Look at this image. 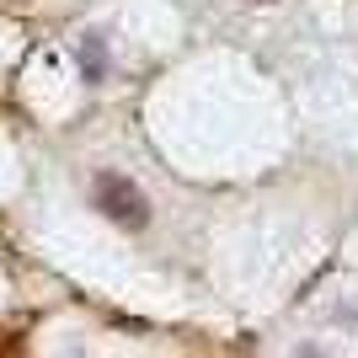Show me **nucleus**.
<instances>
[{
    "instance_id": "nucleus-1",
    "label": "nucleus",
    "mask_w": 358,
    "mask_h": 358,
    "mask_svg": "<svg viewBox=\"0 0 358 358\" xmlns=\"http://www.w3.org/2000/svg\"><path fill=\"white\" fill-rule=\"evenodd\" d=\"M91 193H96V209H102L113 224H123V230H139V224L150 220L145 193H139V187H134L129 177H118V171H102Z\"/></svg>"
},
{
    "instance_id": "nucleus-2",
    "label": "nucleus",
    "mask_w": 358,
    "mask_h": 358,
    "mask_svg": "<svg viewBox=\"0 0 358 358\" xmlns=\"http://www.w3.org/2000/svg\"><path fill=\"white\" fill-rule=\"evenodd\" d=\"M80 70H86L91 80H96V75H102V43H96V38H91V43L80 48Z\"/></svg>"
}]
</instances>
